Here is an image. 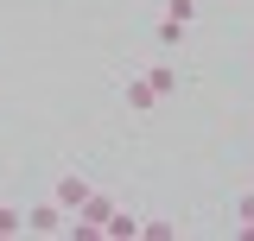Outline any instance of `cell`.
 <instances>
[{"instance_id":"6da1fadb","label":"cell","mask_w":254,"mask_h":241,"mask_svg":"<svg viewBox=\"0 0 254 241\" xmlns=\"http://www.w3.org/2000/svg\"><path fill=\"white\" fill-rule=\"evenodd\" d=\"M64 216L70 210H64L58 197H51V203H32L26 210V235H64Z\"/></svg>"},{"instance_id":"7a4b0ae2","label":"cell","mask_w":254,"mask_h":241,"mask_svg":"<svg viewBox=\"0 0 254 241\" xmlns=\"http://www.w3.org/2000/svg\"><path fill=\"white\" fill-rule=\"evenodd\" d=\"M89 190H95V184L83 178V172H64V178H58V190H51V197H58L64 210L76 216V210H83V197H89Z\"/></svg>"},{"instance_id":"3957f363","label":"cell","mask_w":254,"mask_h":241,"mask_svg":"<svg viewBox=\"0 0 254 241\" xmlns=\"http://www.w3.org/2000/svg\"><path fill=\"white\" fill-rule=\"evenodd\" d=\"M121 95H127V108H133V115H153V108H159V89L146 83V76H127Z\"/></svg>"},{"instance_id":"277c9868","label":"cell","mask_w":254,"mask_h":241,"mask_svg":"<svg viewBox=\"0 0 254 241\" xmlns=\"http://www.w3.org/2000/svg\"><path fill=\"white\" fill-rule=\"evenodd\" d=\"M185 32H190V19L165 6V19H159V45H185Z\"/></svg>"},{"instance_id":"5b68a950","label":"cell","mask_w":254,"mask_h":241,"mask_svg":"<svg viewBox=\"0 0 254 241\" xmlns=\"http://www.w3.org/2000/svg\"><path fill=\"white\" fill-rule=\"evenodd\" d=\"M146 83H153L159 102H165V95H178V70H172V63H153V70H146Z\"/></svg>"},{"instance_id":"8992f818","label":"cell","mask_w":254,"mask_h":241,"mask_svg":"<svg viewBox=\"0 0 254 241\" xmlns=\"http://www.w3.org/2000/svg\"><path fill=\"white\" fill-rule=\"evenodd\" d=\"M102 235H115V241H133V235H140V222H133L127 210H115V216H108V229H102Z\"/></svg>"},{"instance_id":"52a82bcc","label":"cell","mask_w":254,"mask_h":241,"mask_svg":"<svg viewBox=\"0 0 254 241\" xmlns=\"http://www.w3.org/2000/svg\"><path fill=\"white\" fill-rule=\"evenodd\" d=\"M6 235H26V210H13V203H0V241Z\"/></svg>"},{"instance_id":"ba28073f","label":"cell","mask_w":254,"mask_h":241,"mask_svg":"<svg viewBox=\"0 0 254 241\" xmlns=\"http://www.w3.org/2000/svg\"><path fill=\"white\" fill-rule=\"evenodd\" d=\"M140 235H153V241H172V235H178V222H140Z\"/></svg>"},{"instance_id":"9c48e42d","label":"cell","mask_w":254,"mask_h":241,"mask_svg":"<svg viewBox=\"0 0 254 241\" xmlns=\"http://www.w3.org/2000/svg\"><path fill=\"white\" fill-rule=\"evenodd\" d=\"M235 222H254V190H242V197H235Z\"/></svg>"},{"instance_id":"30bf717a","label":"cell","mask_w":254,"mask_h":241,"mask_svg":"<svg viewBox=\"0 0 254 241\" xmlns=\"http://www.w3.org/2000/svg\"><path fill=\"white\" fill-rule=\"evenodd\" d=\"M248 63H254V45H248Z\"/></svg>"}]
</instances>
